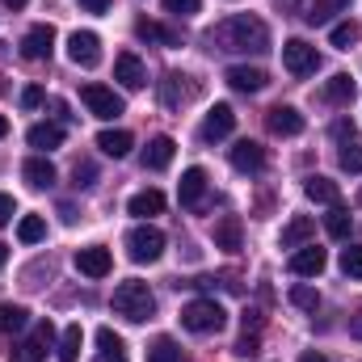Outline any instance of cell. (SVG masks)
Segmentation results:
<instances>
[{"label": "cell", "instance_id": "6da1fadb", "mask_svg": "<svg viewBox=\"0 0 362 362\" xmlns=\"http://www.w3.org/2000/svg\"><path fill=\"white\" fill-rule=\"evenodd\" d=\"M211 47L215 51H253V55H262V51H270V30H266V21L262 17H249V13H232V17H223L211 34Z\"/></svg>", "mask_w": 362, "mask_h": 362}, {"label": "cell", "instance_id": "7a4b0ae2", "mask_svg": "<svg viewBox=\"0 0 362 362\" xmlns=\"http://www.w3.org/2000/svg\"><path fill=\"white\" fill-rule=\"evenodd\" d=\"M114 312H118L122 320H131V325H144V320L156 316V295L148 291V282L127 278V282L114 286Z\"/></svg>", "mask_w": 362, "mask_h": 362}, {"label": "cell", "instance_id": "3957f363", "mask_svg": "<svg viewBox=\"0 0 362 362\" xmlns=\"http://www.w3.org/2000/svg\"><path fill=\"white\" fill-rule=\"evenodd\" d=\"M160 253H165V232H160V228L139 223V228L127 232V257H131V262L152 266V262H160Z\"/></svg>", "mask_w": 362, "mask_h": 362}, {"label": "cell", "instance_id": "277c9868", "mask_svg": "<svg viewBox=\"0 0 362 362\" xmlns=\"http://www.w3.org/2000/svg\"><path fill=\"white\" fill-rule=\"evenodd\" d=\"M223 320H228V312H223L215 299H194V303L181 308V325H185L189 333H219Z\"/></svg>", "mask_w": 362, "mask_h": 362}, {"label": "cell", "instance_id": "5b68a950", "mask_svg": "<svg viewBox=\"0 0 362 362\" xmlns=\"http://www.w3.org/2000/svg\"><path fill=\"white\" fill-rule=\"evenodd\" d=\"M282 68L291 76H312L320 68V51L303 38H291V42H282Z\"/></svg>", "mask_w": 362, "mask_h": 362}, {"label": "cell", "instance_id": "8992f818", "mask_svg": "<svg viewBox=\"0 0 362 362\" xmlns=\"http://www.w3.org/2000/svg\"><path fill=\"white\" fill-rule=\"evenodd\" d=\"M81 101L89 105L93 118H105V122H110V118H118V114L127 110V105H122V97H118L114 89H105V85H85V89H81Z\"/></svg>", "mask_w": 362, "mask_h": 362}, {"label": "cell", "instance_id": "52a82bcc", "mask_svg": "<svg viewBox=\"0 0 362 362\" xmlns=\"http://www.w3.org/2000/svg\"><path fill=\"white\" fill-rule=\"evenodd\" d=\"M68 59H72L76 68H97V64H101V38H97L93 30H76V34L68 38Z\"/></svg>", "mask_w": 362, "mask_h": 362}, {"label": "cell", "instance_id": "ba28073f", "mask_svg": "<svg viewBox=\"0 0 362 362\" xmlns=\"http://www.w3.org/2000/svg\"><path fill=\"white\" fill-rule=\"evenodd\" d=\"M51 51H55V25H47V21L30 25L25 38H21V55L38 64V59H51Z\"/></svg>", "mask_w": 362, "mask_h": 362}, {"label": "cell", "instance_id": "9c48e42d", "mask_svg": "<svg viewBox=\"0 0 362 362\" xmlns=\"http://www.w3.org/2000/svg\"><path fill=\"white\" fill-rule=\"evenodd\" d=\"M333 135L341 139V152H337L341 169H346V173H362V135L350 127V122H337Z\"/></svg>", "mask_w": 362, "mask_h": 362}, {"label": "cell", "instance_id": "30bf717a", "mask_svg": "<svg viewBox=\"0 0 362 362\" xmlns=\"http://www.w3.org/2000/svg\"><path fill=\"white\" fill-rule=\"evenodd\" d=\"M232 127H236L232 105H228V101H215V110H211V114H206V122H202V139H206V144H219V139H228V135H232Z\"/></svg>", "mask_w": 362, "mask_h": 362}, {"label": "cell", "instance_id": "8fae6325", "mask_svg": "<svg viewBox=\"0 0 362 362\" xmlns=\"http://www.w3.org/2000/svg\"><path fill=\"white\" fill-rule=\"evenodd\" d=\"M51 337H55V325H51V320H42V325L34 329V337H25V341L13 350V362H42L47 346H51Z\"/></svg>", "mask_w": 362, "mask_h": 362}, {"label": "cell", "instance_id": "7c38bea8", "mask_svg": "<svg viewBox=\"0 0 362 362\" xmlns=\"http://www.w3.org/2000/svg\"><path fill=\"white\" fill-rule=\"evenodd\" d=\"M114 81H118L122 89H144V85H148V68H144V59L131 55V51L118 55V59H114Z\"/></svg>", "mask_w": 362, "mask_h": 362}, {"label": "cell", "instance_id": "4fadbf2b", "mask_svg": "<svg viewBox=\"0 0 362 362\" xmlns=\"http://www.w3.org/2000/svg\"><path fill=\"white\" fill-rule=\"evenodd\" d=\"M232 169H236V173H262V169H266V148L253 144V139H240V144L232 148Z\"/></svg>", "mask_w": 362, "mask_h": 362}, {"label": "cell", "instance_id": "5bb4252c", "mask_svg": "<svg viewBox=\"0 0 362 362\" xmlns=\"http://www.w3.org/2000/svg\"><path fill=\"white\" fill-rule=\"evenodd\" d=\"M325 266H329V253L316 245H303L291 257V274H299V278H316V274H325Z\"/></svg>", "mask_w": 362, "mask_h": 362}, {"label": "cell", "instance_id": "9a60e30c", "mask_svg": "<svg viewBox=\"0 0 362 362\" xmlns=\"http://www.w3.org/2000/svg\"><path fill=\"white\" fill-rule=\"evenodd\" d=\"M223 81L236 93H262L266 89V72H262V68H249V64H232V68L223 72Z\"/></svg>", "mask_w": 362, "mask_h": 362}, {"label": "cell", "instance_id": "2e32d148", "mask_svg": "<svg viewBox=\"0 0 362 362\" xmlns=\"http://www.w3.org/2000/svg\"><path fill=\"white\" fill-rule=\"evenodd\" d=\"M110 266H114V257H110V249H101V245H89V249L76 253V270L85 274V278H105Z\"/></svg>", "mask_w": 362, "mask_h": 362}, {"label": "cell", "instance_id": "e0dca14e", "mask_svg": "<svg viewBox=\"0 0 362 362\" xmlns=\"http://www.w3.org/2000/svg\"><path fill=\"white\" fill-rule=\"evenodd\" d=\"M266 127H270L274 135L291 139V135H299V131H303V114H299L295 105H274L270 118H266Z\"/></svg>", "mask_w": 362, "mask_h": 362}, {"label": "cell", "instance_id": "ac0fdd59", "mask_svg": "<svg viewBox=\"0 0 362 362\" xmlns=\"http://www.w3.org/2000/svg\"><path fill=\"white\" fill-rule=\"evenodd\" d=\"M312 236H316V219H312V215H295V219L282 228L278 245H282V249H303Z\"/></svg>", "mask_w": 362, "mask_h": 362}, {"label": "cell", "instance_id": "d6986e66", "mask_svg": "<svg viewBox=\"0 0 362 362\" xmlns=\"http://www.w3.org/2000/svg\"><path fill=\"white\" fill-rule=\"evenodd\" d=\"M194 85H189V76H181V72H169L165 81H160V101L169 105V110H177V105H185L189 97H194Z\"/></svg>", "mask_w": 362, "mask_h": 362}, {"label": "cell", "instance_id": "ffe728a7", "mask_svg": "<svg viewBox=\"0 0 362 362\" xmlns=\"http://www.w3.org/2000/svg\"><path fill=\"white\" fill-rule=\"evenodd\" d=\"M173 152H177V144H173L169 135H156V139L144 148V169H152V173L169 169V165H173Z\"/></svg>", "mask_w": 362, "mask_h": 362}, {"label": "cell", "instance_id": "44dd1931", "mask_svg": "<svg viewBox=\"0 0 362 362\" xmlns=\"http://www.w3.org/2000/svg\"><path fill=\"white\" fill-rule=\"evenodd\" d=\"M320 97H325L329 105H354V97H358V85H354L346 72H337V76H329V81H325Z\"/></svg>", "mask_w": 362, "mask_h": 362}, {"label": "cell", "instance_id": "7402d4cb", "mask_svg": "<svg viewBox=\"0 0 362 362\" xmlns=\"http://www.w3.org/2000/svg\"><path fill=\"white\" fill-rule=\"evenodd\" d=\"M25 144L38 148V152H51V148L64 144V127H59V122H34V127L25 131Z\"/></svg>", "mask_w": 362, "mask_h": 362}, {"label": "cell", "instance_id": "603a6c76", "mask_svg": "<svg viewBox=\"0 0 362 362\" xmlns=\"http://www.w3.org/2000/svg\"><path fill=\"white\" fill-rule=\"evenodd\" d=\"M177 194H181V206H198L202 202V194H206V169H185L181 173V185H177Z\"/></svg>", "mask_w": 362, "mask_h": 362}, {"label": "cell", "instance_id": "cb8c5ba5", "mask_svg": "<svg viewBox=\"0 0 362 362\" xmlns=\"http://www.w3.org/2000/svg\"><path fill=\"white\" fill-rule=\"evenodd\" d=\"M21 177L30 181L34 189H51V185H55V165H51L47 156H30V160L21 165Z\"/></svg>", "mask_w": 362, "mask_h": 362}, {"label": "cell", "instance_id": "d4e9b609", "mask_svg": "<svg viewBox=\"0 0 362 362\" xmlns=\"http://www.w3.org/2000/svg\"><path fill=\"white\" fill-rule=\"evenodd\" d=\"M127 211H131L135 219H152V215L165 211V194H160V189H139V194L127 202Z\"/></svg>", "mask_w": 362, "mask_h": 362}, {"label": "cell", "instance_id": "484cf974", "mask_svg": "<svg viewBox=\"0 0 362 362\" xmlns=\"http://www.w3.org/2000/svg\"><path fill=\"white\" fill-rule=\"evenodd\" d=\"M240 236H245V228H240V219H236V215H223V219L215 223V249L236 253V249H240Z\"/></svg>", "mask_w": 362, "mask_h": 362}, {"label": "cell", "instance_id": "4316f807", "mask_svg": "<svg viewBox=\"0 0 362 362\" xmlns=\"http://www.w3.org/2000/svg\"><path fill=\"white\" fill-rule=\"evenodd\" d=\"M97 148H101L105 156H114V160H122V156H131V148H135V139H131V131H101V135H97Z\"/></svg>", "mask_w": 362, "mask_h": 362}, {"label": "cell", "instance_id": "83f0119b", "mask_svg": "<svg viewBox=\"0 0 362 362\" xmlns=\"http://www.w3.org/2000/svg\"><path fill=\"white\" fill-rule=\"evenodd\" d=\"M97 362H127V346L114 329H97Z\"/></svg>", "mask_w": 362, "mask_h": 362}, {"label": "cell", "instance_id": "f1b7e54d", "mask_svg": "<svg viewBox=\"0 0 362 362\" xmlns=\"http://www.w3.org/2000/svg\"><path fill=\"white\" fill-rule=\"evenodd\" d=\"M135 34L144 38V42H160V47H181V34H173V30H165L160 21H135Z\"/></svg>", "mask_w": 362, "mask_h": 362}, {"label": "cell", "instance_id": "f546056e", "mask_svg": "<svg viewBox=\"0 0 362 362\" xmlns=\"http://www.w3.org/2000/svg\"><path fill=\"white\" fill-rule=\"evenodd\" d=\"M303 194L312 198V202H325V206H333V202H341V194H337V181H329V177H308L303 181Z\"/></svg>", "mask_w": 362, "mask_h": 362}, {"label": "cell", "instance_id": "4dcf8cb0", "mask_svg": "<svg viewBox=\"0 0 362 362\" xmlns=\"http://www.w3.org/2000/svg\"><path fill=\"white\" fill-rule=\"evenodd\" d=\"M350 228H354L350 211H346L341 202H333V206H329V215H325V232H329L333 240H346V236H350Z\"/></svg>", "mask_w": 362, "mask_h": 362}, {"label": "cell", "instance_id": "1f68e13d", "mask_svg": "<svg viewBox=\"0 0 362 362\" xmlns=\"http://www.w3.org/2000/svg\"><path fill=\"white\" fill-rule=\"evenodd\" d=\"M30 325V312L21 303H0V333H21Z\"/></svg>", "mask_w": 362, "mask_h": 362}, {"label": "cell", "instance_id": "d6a6232c", "mask_svg": "<svg viewBox=\"0 0 362 362\" xmlns=\"http://www.w3.org/2000/svg\"><path fill=\"white\" fill-rule=\"evenodd\" d=\"M346 8H350V0H316V4L308 8V21H312V25H329V21H333L337 13H346Z\"/></svg>", "mask_w": 362, "mask_h": 362}, {"label": "cell", "instance_id": "836d02e7", "mask_svg": "<svg viewBox=\"0 0 362 362\" xmlns=\"http://www.w3.org/2000/svg\"><path fill=\"white\" fill-rule=\"evenodd\" d=\"M329 42L337 47V51H350L354 42H362V25L350 17V21H341V25H333V34H329Z\"/></svg>", "mask_w": 362, "mask_h": 362}, {"label": "cell", "instance_id": "e575fe53", "mask_svg": "<svg viewBox=\"0 0 362 362\" xmlns=\"http://www.w3.org/2000/svg\"><path fill=\"white\" fill-rule=\"evenodd\" d=\"M81 346H85L81 325H68V329H64V337H59V362H76V358H81Z\"/></svg>", "mask_w": 362, "mask_h": 362}, {"label": "cell", "instance_id": "d590c367", "mask_svg": "<svg viewBox=\"0 0 362 362\" xmlns=\"http://www.w3.org/2000/svg\"><path fill=\"white\" fill-rule=\"evenodd\" d=\"M47 236V219L42 215H21V223H17V240L21 245H38Z\"/></svg>", "mask_w": 362, "mask_h": 362}, {"label": "cell", "instance_id": "8d00e7d4", "mask_svg": "<svg viewBox=\"0 0 362 362\" xmlns=\"http://www.w3.org/2000/svg\"><path fill=\"white\" fill-rule=\"evenodd\" d=\"M148 362H181V346L173 337H156L148 346Z\"/></svg>", "mask_w": 362, "mask_h": 362}, {"label": "cell", "instance_id": "74e56055", "mask_svg": "<svg viewBox=\"0 0 362 362\" xmlns=\"http://www.w3.org/2000/svg\"><path fill=\"white\" fill-rule=\"evenodd\" d=\"M72 185H76V189H89V185H97V165H93V160H76V169H72Z\"/></svg>", "mask_w": 362, "mask_h": 362}, {"label": "cell", "instance_id": "f35d334b", "mask_svg": "<svg viewBox=\"0 0 362 362\" xmlns=\"http://www.w3.org/2000/svg\"><path fill=\"white\" fill-rule=\"evenodd\" d=\"M291 303H295V308H308V312H316V308H320V295H316L312 286H291Z\"/></svg>", "mask_w": 362, "mask_h": 362}, {"label": "cell", "instance_id": "ab89813d", "mask_svg": "<svg viewBox=\"0 0 362 362\" xmlns=\"http://www.w3.org/2000/svg\"><path fill=\"white\" fill-rule=\"evenodd\" d=\"M341 270L350 274V278H362V249H358V245L341 249Z\"/></svg>", "mask_w": 362, "mask_h": 362}, {"label": "cell", "instance_id": "60d3db41", "mask_svg": "<svg viewBox=\"0 0 362 362\" xmlns=\"http://www.w3.org/2000/svg\"><path fill=\"white\" fill-rule=\"evenodd\" d=\"M202 8V0H165V13H173V17H194Z\"/></svg>", "mask_w": 362, "mask_h": 362}, {"label": "cell", "instance_id": "b9f144b4", "mask_svg": "<svg viewBox=\"0 0 362 362\" xmlns=\"http://www.w3.org/2000/svg\"><path fill=\"white\" fill-rule=\"evenodd\" d=\"M42 101H47V97H42L38 85H25V89H21V105H25V110H38Z\"/></svg>", "mask_w": 362, "mask_h": 362}, {"label": "cell", "instance_id": "7bdbcfd3", "mask_svg": "<svg viewBox=\"0 0 362 362\" xmlns=\"http://www.w3.org/2000/svg\"><path fill=\"white\" fill-rule=\"evenodd\" d=\"M236 354H240V358H253V354H257V333H245V337L236 341Z\"/></svg>", "mask_w": 362, "mask_h": 362}, {"label": "cell", "instance_id": "ee69618b", "mask_svg": "<svg viewBox=\"0 0 362 362\" xmlns=\"http://www.w3.org/2000/svg\"><path fill=\"white\" fill-rule=\"evenodd\" d=\"M13 211H17V206H13V198H8V194H0V228L13 219Z\"/></svg>", "mask_w": 362, "mask_h": 362}, {"label": "cell", "instance_id": "f6af8a7d", "mask_svg": "<svg viewBox=\"0 0 362 362\" xmlns=\"http://www.w3.org/2000/svg\"><path fill=\"white\" fill-rule=\"evenodd\" d=\"M81 8H89V13H105L110 8V0H76Z\"/></svg>", "mask_w": 362, "mask_h": 362}, {"label": "cell", "instance_id": "bcb514c9", "mask_svg": "<svg viewBox=\"0 0 362 362\" xmlns=\"http://www.w3.org/2000/svg\"><path fill=\"white\" fill-rule=\"evenodd\" d=\"M299 362H333V358H329V354H312V350H308V354H299Z\"/></svg>", "mask_w": 362, "mask_h": 362}, {"label": "cell", "instance_id": "7dc6e473", "mask_svg": "<svg viewBox=\"0 0 362 362\" xmlns=\"http://www.w3.org/2000/svg\"><path fill=\"white\" fill-rule=\"evenodd\" d=\"M350 333H354V337H358V341H362V308H358V316L350 320Z\"/></svg>", "mask_w": 362, "mask_h": 362}, {"label": "cell", "instance_id": "c3c4849f", "mask_svg": "<svg viewBox=\"0 0 362 362\" xmlns=\"http://www.w3.org/2000/svg\"><path fill=\"white\" fill-rule=\"evenodd\" d=\"M4 135H8V118L0 114V139H4Z\"/></svg>", "mask_w": 362, "mask_h": 362}, {"label": "cell", "instance_id": "681fc988", "mask_svg": "<svg viewBox=\"0 0 362 362\" xmlns=\"http://www.w3.org/2000/svg\"><path fill=\"white\" fill-rule=\"evenodd\" d=\"M4 262H8V245H0V270H4Z\"/></svg>", "mask_w": 362, "mask_h": 362}, {"label": "cell", "instance_id": "f907efd6", "mask_svg": "<svg viewBox=\"0 0 362 362\" xmlns=\"http://www.w3.org/2000/svg\"><path fill=\"white\" fill-rule=\"evenodd\" d=\"M4 4H8V8H25L30 0H4Z\"/></svg>", "mask_w": 362, "mask_h": 362}, {"label": "cell", "instance_id": "816d5d0a", "mask_svg": "<svg viewBox=\"0 0 362 362\" xmlns=\"http://www.w3.org/2000/svg\"><path fill=\"white\" fill-rule=\"evenodd\" d=\"M358 206H362V189H358Z\"/></svg>", "mask_w": 362, "mask_h": 362}]
</instances>
